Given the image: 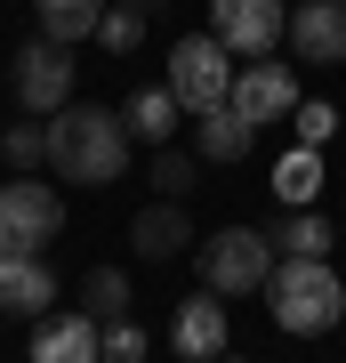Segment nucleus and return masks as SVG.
<instances>
[{"instance_id":"nucleus-24","label":"nucleus","mask_w":346,"mask_h":363,"mask_svg":"<svg viewBox=\"0 0 346 363\" xmlns=\"http://www.w3.org/2000/svg\"><path fill=\"white\" fill-rule=\"evenodd\" d=\"M105 363H145V331L137 323H105Z\"/></svg>"},{"instance_id":"nucleus-12","label":"nucleus","mask_w":346,"mask_h":363,"mask_svg":"<svg viewBox=\"0 0 346 363\" xmlns=\"http://www.w3.org/2000/svg\"><path fill=\"white\" fill-rule=\"evenodd\" d=\"M57 274L49 259H0V315H49L57 307Z\"/></svg>"},{"instance_id":"nucleus-17","label":"nucleus","mask_w":346,"mask_h":363,"mask_svg":"<svg viewBox=\"0 0 346 363\" xmlns=\"http://www.w3.org/2000/svg\"><path fill=\"white\" fill-rule=\"evenodd\" d=\"M250 138H258V130L233 113V105H218V113L193 121V154H209V162H242V154H250Z\"/></svg>"},{"instance_id":"nucleus-6","label":"nucleus","mask_w":346,"mask_h":363,"mask_svg":"<svg viewBox=\"0 0 346 363\" xmlns=\"http://www.w3.org/2000/svg\"><path fill=\"white\" fill-rule=\"evenodd\" d=\"M209 40H218L226 57L266 65L274 40H290V9L282 0H209Z\"/></svg>"},{"instance_id":"nucleus-8","label":"nucleus","mask_w":346,"mask_h":363,"mask_svg":"<svg viewBox=\"0 0 346 363\" xmlns=\"http://www.w3.org/2000/svg\"><path fill=\"white\" fill-rule=\"evenodd\" d=\"M226 105L250 121V130H258V121H282V113H298L306 97H298V73L266 57V65H242V73H233V97H226Z\"/></svg>"},{"instance_id":"nucleus-16","label":"nucleus","mask_w":346,"mask_h":363,"mask_svg":"<svg viewBox=\"0 0 346 363\" xmlns=\"http://www.w3.org/2000/svg\"><path fill=\"white\" fill-rule=\"evenodd\" d=\"M274 250H282V259H330V218H322V202L314 210H282V218H274Z\"/></svg>"},{"instance_id":"nucleus-13","label":"nucleus","mask_w":346,"mask_h":363,"mask_svg":"<svg viewBox=\"0 0 346 363\" xmlns=\"http://www.w3.org/2000/svg\"><path fill=\"white\" fill-rule=\"evenodd\" d=\"M129 242H137V259H178V250H193V210L178 202H154L129 218Z\"/></svg>"},{"instance_id":"nucleus-20","label":"nucleus","mask_w":346,"mask_h":363,"mask_svg":"<svg viewBox=\"0 0 346 363\" xmlns=\"http://www.w3.org/2000/svg\"><path fill=\"white\" fill-rule=\"evenodd\" d=\"M0 162H8V169H25V178H33V169L49 162V130H40V121H16V130L0 138Z\"/></svg>"},{"instance_id":"nucleus-10","label":"nucleus","mask_w":346,"mask_h":363,"mask_svg":"<svg viewBox=\"0 0 346 363\" xmlns=\"http://www.w3.org/2000/svg\"><path fill=\"white\" fill-rule=\"evenodd\" d=\"M169 347H178L185 363H218L226 355V298H185L178 315H169Z\"/></svg>"},{"instance_id":"nucleus-1","label":"nucleus","mask_w":346,"mask_h":363,"mask_svg":"<svg viewBox=\"0 0 346 363\" xmlns=\"http://www.w3.org/2000/svg\"><path fill=\"white\" fill-rule=\"evenodd\" d=\"M49 162L64 186H113L129 169V121L113 105H64L49 121Z\"/></svg>"},{"instance_id":"nucleus-25","label":"nucleus","mask_w":346,"mask_h":363,"mask_svg":"<svg viewBox=\"0 0 346 363\" xmlns=\"http://www.w3.org/2000/svg\"><path fill=\"white\" fill-rule=\"evenodd\" d=\"M113 9H137V16H154V9H161V0H113Z\"/></svg>"},{"instance_id":"nucleus-2","label":"nucleus","mask_w":346,"mask_h":363,"mask_svg":"<svg viewBox=\"0 0 346 363\" xmlns=\"http://www.w3.org/2000/svg\"><path fill=\"white\" fill-rule=\"evenodd\" d=\"M266 307H274V323L298 331V339H322L346 315V283L330 274V259H282L274 267V283H266Z\"/></svg>"},{"instance_id":"nucleus-27","label":"nucleus","mask_w":346,"mask_h":363,"mask_svg":"<svg viewBox=\"0 0 346 363\" xmlns=\"http://www.w3.org/2000/svg\"><path fill=\"white\" fill-rule=\"evenodd\" d=\"M338 9H346V0H338Z\"/></svg>"},{"instance_id":"nucleus-23","label":"nucleus","mask_w":346,"mask_h":363,"mask_svg":"<svg viewBox=\"0 0 346 363\" xmlns=\"http://www.w3.org/2000/svg\"><path fill=\"white\" fill-rule=\"evenodd\" d=\"M290 121H298V138H306V145H314V154H322V145H330V138H338V113H330V105H314V97H306V105H298V113H290Z\"/></svg>"},{"instance_id":"nucleus-19","label":"nucleus","mask_w":346,"mask_h":363,"mask_svg":"<svg viewBox=\"0 0 346 363\" xmlns=\"http://www.w3.org/2000/svg\"><path fill=\"white\" fill-rule=\"evenodd\" d=\"M274 194H282L290 210H314V194H322V154L314 145H298V154L274 162Z\"/></svg>"},{"instance_id":"nucleus-15","label":"nucleus","mask_w":346,"mask_h":363,"mask_svg":"<svg viewBox=\"0 0 346 363\" xmlns=\"http://www.w3.org/2000/svg\"><path fill=\"white\" fill-rule=\"evenodd\" d=\"M178 113H185V105L169 97V81H161V89H137V97L121 105L129 138H145V145H169V138H178Z\"/></svg>"},{"instance_id":"nucleus-18","label":"nucleus","mask_w":346,"mask_h":363,"mask_svg":"<svg viewBox=\"0 0 346 363\" xmlns=\"http://www.w3.org/2000/svg\"><path fill=\"white\" fill-rule=\"evenodd\" d=\"M81 315H97V323H129V274H121V267H89V274H81Z\"/></svg>"},{"instance_id":"nucleus-7","label":"nucleus","mask_w":346,"mask_h":363,"mask_svg":"<svg viewBox=\"0 0 346 363\" xmlns=\"http://www.w3.org/2000/svg\"><path fill=\"white\" fill-rule=\"evenodd\" d=\"M8 81H16V105L25 113H64L73 105V49H57V40H25L16 49V65H8Z\"/></svg>"},{"instance_id":"nucleus-5","label":"nucleus","mask_w":346,"mask_h":363,"mask_svg":"<svg viewBox=\"0 0 346 363\" xmlns=\"http://www.w3.org/2000/svg\"><path fill=\"white\" fill-rule=\"evenodd\" d=\"M169 97H178L193 121L218 113V105L233 97V57H226L209 33H185L178 49H169Z\"/></svg>"},{"instance_id":"nucleus-11","label":"nucleus","mask_w":346,"mask_h":363,"mask_svg":"<svg viewBox=\"0 0 346 363\" xmlns=\"http://www.w3.org/2000/svg\"><path fill=\"white\" fill-rule=\"evenodd\" d=\"M290 49L306 57V65H346V9H338V0L290 9Z\"/></svg>"},{"instance_id":"nucleus-3","label":"nucleus","mask_w":346,"mask_h":363,"mask_svg":"<svg viewBox=\"0 0 346 363\" xmlns=\"http://www.w3.org/2000/svg\"><path fill=\"white\" fill-rule=\"evenodd\" d=\"M274 267H282V250H274V234L258 226H218L202 242V291L209 298H250L274 283Z\"/></svg>"},{"instance_id":"nucleus-21","label":"nucleus","mask_w":346,"mask_h":363,"mask_svg":"<svg viewBox=\"0 0 346 363\" xmlns=\"http://www.w3.org/2000/svg\"><path fill=\"white\" fill-rule=\"evenodd\" d=\"M154 194L161 202H185L193 194V154H169V145H161V154H154Z\"/></svg>"},{"instance_id":"nucleus-26","label":"nucleus","mask_w":346,"mask_h":363,"mask_svg":"<svg viewBox=\"0 0 346 363\" xmlns=\"http://www.w3.org/2000/svg\"><path fill=\"white\" fill-rule=\"evenodd\" d=\"M218 363H233V355H218Z\"/></svg>"},{"instance_id":"nucleus-4","label":"nucleus","mask_w":346,"mask_h":363,"mask_svg":"<svg viewBox=\"0 0 346 363\" xmlns=\"http://www.w3.org/2000/svg\"><path fill=\"white\" fill-rule=\"evenodd\" d=\"M64 234V202L40 178H8L0 186V259H40Z\"/></svg>"},{"instance_id":"nucleus-14","label":"nucleus","mask_w":346,"mask_h":363,"mask_svg":"<svg viewBox=\"0 0 346 363\" xmlns=\"http://www.w3.org/2000/svg\"><path fill=\"white\" fill-rule=\"evenodd\" d=\"M33 16H40V40L73 49V40H97V25H105V0H33Z\"/></svg>"},{"instance_id":"nucleus-22","label":"nucleus","mask_w":346,"mask_h":363,"mask_svg":"<svg viewBox=\"0 0 346 363\" xmlns=\"http://www.w3.org/2000/svg\"><path fill=\"white\" fill-rule=\"evenodd\" d=\"M97 40H105V49H113V57H129V49H137V40H145V16H137V9H105Z\"/></svg>"},{"instance_id":"nucleus-9","label":"nucleus","mask_w":346,"mask_h":363,"mask_svg":"<svg viewBox=\"0 0 346 363\" xmlns=\"http://www.w3.org/2000/svg\"><path fill=\"white\" fill-rule=\"evenodd\" d=\"M33 363H105V323H97V315H81V307L40 315V331H33Z\"/></svg>"}]
</instances>
